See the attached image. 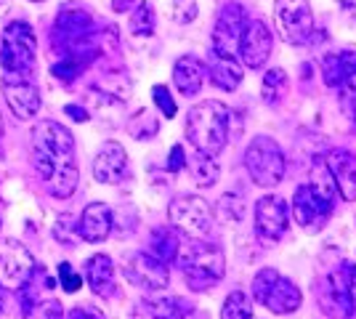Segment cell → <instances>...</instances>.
I'll return each instance as SVG.
<instances>
[{
  "instance_id": "1",
  "label": "cell",
  "mask_w": 356,
  "mask_h": 319,
  "mask_svg": "<svg viewBox=\"0 0 356 319\" xmlns=\"http://www.w3.org/2000/svg\"><path fill=\"white\" fill-rule=\"evenodd\" d=\"M32 163L43 176L45 189L56 199H67L74 195L80 170L74 160L72 133L54 120H40L32 128Z\"/></svg>"
},
{
  "instance_id": "2",
  "label": "cell",
  "mask_w": 356,
  "mask_h": 319,
  "mask_svg": "<svg viewBox=\"0 0 356 319\" xmlns=\"http://www.w3.org/2000/svg\"><path fill=\"white\" fill-rule=\"evenodd\" d=\"M229 122L232 112L221 101H200L186 115V138L197 152L218 157L229 141Z\"/></svg>"
},
{
  "instance_id": "3",
  "label": "cell",
  "mask_w": 356,
  "mask_h": 319,
  "mask_svg": "<svg viewBox=\"0 0 356 319\" xmlns=\"http://www.w3.org/2000/svg\"><path fill=\"white\" fill-rule=\"evenodd\" d=\"M178 266L184 272V279L192 290H210L218 285L226 274V259L218 245L205 243V240H192L181 243L178 247Z\"/></svg>"
},
{
  "instance_id": "4",
  "label": "cell",
  "mask_w": 356,
  "mask_h": 319,
  "mask_svg": "<svg viewBox=\"0 0 356 319\" xmlns=\"http://www.w3.org/2000/svg\"><path fill=\"white\" fill-rule=\"evenodd\" d=\"M38 61V38L27 22H11L0 38V67L8 75H27Z\"/></svg>"
},
{
  "instance_id": "5",
  "label": "cell",
  "mask_w": 356,
  "mask_h": 319,
  "mask_svg": "<svg viewBox=\"0 0 356 319\" xmlns=\"http://www.w3.org/2000/svg\"><path fill=\"white\" fill-rule=\"evenodd\" d=\"M252 298L271 314H296L303 304L300 288L277 269H261L252 277Z\"/></svg>"
},
{
  "instance_id": "6",
  "label": "cell",
  "mask_w": 356,
  "mask_h": 319,
  "mask_svg": "<svg viewBox=\"0 0 356 319\" xmlns=\"http://www.w3.org/2000/svg\"><path fill=\"white\" fill-rule=\"evenodd\" d=\"M245 167L250 173V179L264 189H271L284 179L287 160H284L282 147L268 136L252 138L245 149Z\"/></svg>"
},
{
  "instance_id": "7",
  "label": "cell",
  "mask_w": 356,
  "mask_h": 319,
  "mask_svg": "<svg viewBox=\"0 0 356 319\" xmlns=\"http://www.w3.org/2000/svg\"><path fill=\"white\" fill-rule=\"evenodd\" d=\"M168 218H170V227L176 231H184L189 240L210 237L213 224H216V213L210 208V202L197 195H184L173 199L168 208Z\"/></svg>"
},
{
  "instance_id": "8",
  "label": "cell",
  "mask_w": 356,
  "mask_h": 319,
  "mask_svg": "<svg viewBox=\"0 0 356 319\" xmlns=\"http://www.w3.org/2000/svg\"><path fill=\"white\" fill-rule=\"evenodd\" d=\"M332 195H327L322 189H316L314 183H303L296 189L293 197V215H296L298 227L306 234H319L327 227V221L332 218Z\"/></svg>"
},
{
  "instance_id": "9",
  "label": "cell",
  "mask_w": 356,
  "mask_h": 319,
  "mask_svg": "<svg viewBox=\"0 0 356 319\" xmlns=\"http://www.w3.org/2000/svg\"><path fill=\"white\" fill-rule=\"evenodd\" d=\"M274 22L287 46H303L314 32V11L309 0H277Z\"/></svg>"
},
{
  "instance_id": "10",
  "label": "cell",
  "mask_w": 356,
  "mask_h": 319,
  "mask_svg": "<svg viewBox=\"0 0 356 319\" xmlns=\"http://www.w3.org/2000/svg\"><path fill=\"white\" fill-rule=\"evenodd\" d=\"M316 301L319 309L325 311L327 317L332 319H356V304L348 293L346 285V269L343 263L338 269L327 272L319 282H316Z\"/></svg>"
},
{
  "instance_id": "11",
  "label": "cell",
  "mask_w": 356,
  "mask_h": 319,
  "mask_svg": "<svg viewBox=\"0 0 356 319\" xmlns=\"http://www.w3.org/2000/svg\"><path fill=\"white\" fill-rule=\"evenodd\" d=\"M290 227V205L277 195H266L255 202V234L271 247L282 240Z\"/></svg>"
},
{
  "instance_id": "12",
  "label": "cell",
  "mask_w": 356,
  "mask_h": 319,
  "mask_svg": "<svg viewBox=\"0 0 356 319\" xmlns=\"http://www.w3.org/2000/svg\"><path fill=\"white\" fill-rule=\"evenodd\" d=\"M35 274V259L32 253L16 240L0 243V288L19 290Z\"/></svg>"
},
{
  "instance_id": "13",
  "label": "cell",
  "mask_w": 356,
  "mask_h": 319,
  "mask_svg": "<svg viewBox=\"0 0 356 319\" xmlns=\"http://www.w3.org/2000/svg\"><path fill=\"white\" fill-rule=\"evenodd\" d=\"M122 274H125V279L131 285L149 290V293L165 290L168 282H170L168 266L160 259H154L152 253H131L128 259L122 261Z\"/></svg>"
},
{
  "instance_id": "14",
  "label": "cell",
  "mask_w": 356,
  "mask_h": 319,
  "mask_svg": "<svg viewBox=\"0 0 356 319\" xmlns=\"http://www.w3.org/2000/svg\"><path fill=\"white\" fill-rule=\"evenodd\" d=\"M93 32V16L88 14V8L83 6H64L59 8V16H56V40L64 38V46H67V54H80V48L86 46V40Z\"/></svg>"
},
{
  "instance_id": "15",
  "label": "cell",
  "mask_w": 356,
  "mask_h": 319,
  "mask_svg": "<svg viewBox=\"0 0 356 319\" xmlns=\"http://www.w3.org/2000/svg\"><path fill=\"white\" fill-rule=\"evenodd\" d=\"M0 91H3L8 109L19 120H30L40 112V91L27 75H8L6 72L3 83H0Z\"/></svg>"
},
{
  "instance_id": "16",
  "label": "cell",
  "mask_w": 356,
  "mask_h": 319,
  "mask_svg": "<svg viewBox=\"0 0 356 319\" xmlns=\"http://www.w3.org/2000/svg\"><path fill=\"white\" fill-rule=\"evenodd\" d=\"M271 48H274V35H271L266 22H261V19L248 22L237 46L239 61L250 69H261L271 56Z\"/></svg>"
},
{
  "instance_id": "17",
  "label": "cell",
  "mask_w": 356,
  "mask_h": 319,
  "mask_svg": "<svg viewBox=\"0 0 356 319\" xmlns=\"http://www.w3.org/2000/svg\"><path fill=\"white\" fill-rule=\"evenodd\" d=\"M248 27V14L237 3H229L216 19V30H213V54L223 56H237V46L242 32Z\"/></svg>"
},
{
  "instance_id": "18",
  "label": "cell",
  "mask_w": 356,
  "mask_h": 319,
  "mask_svg": "<svg viewBox=\"0 0 356 319\" xmlns=\"http://www.w3.org/2000/svg\"><path fill=\"white\" fill-rule=\"evenodd\" d=\"M125 173H128V154L122 149V144L106 141L93 157V179L99 183L115 186L125 179Z\"/></svg>"
},
{
  "instance_id": "19",
  "label": "cell",
  "mask_w": 356,
  "mask_h": 319,
  "mask_svg": "<svg viewBox=\"0 0 356 319\" xmlns=\"http://www.w3.org/2000/svg\"><path fill=\"white\" fill-rule=\"evenodd\" d=\"M112 224H115L112 208L106 202H90L88 208L80 213V221L74 224V231L86 243H104L112 234Z\"/></svg>"
},
{
  "instance_id": "20",
  "label": "cell",
  "mask_w": 356,
  "mask_h": 319,
  "mask_svg": "<svg viewBox=\"0 0 356 319\" xmlns=\"http://www.w3.org/2000/svg\"><path fill=\"white\" fill-rule=\"evenodd\" d=\"M325 163L332 173L335 181V192L341 195L346 202L356 199V154L348 149H330L325 154Z\"/></svg>"
},
{
  "instance_id": "21",
  "label": "cell",
  "mask_w": 356,
  "mask_h": 319,
  "mask_svg": "<svg viewBox=\"0 0 356 319\" xmlns=\"http://www.w3.org/2000/svg\"><path fill=\"white\" fill-rule=\"evenodd\" d=\"M86 282L99 298L115 295V263L104 253H96L86 261Z\"/></svg>"
},
{
  "instance_id": "22",
  "label": "cell",
  "mask_w": 356,
  "mask_h": 319,
  "mask_svg": "<svg viewBox=\"0 0 356 319\" xmlns=\"http://www.w3.org/2000/svg\"><path fill=\"white\" fill-rule=\"evenodd\" d=\"M205 83V64L197 56H181L173 67V85L181 96H197Z\"/></svg>"
},
{
  "instance_id": "23",
  "label": "cell",
  "mask_w": 356,
  "mask_h": 319,
  "mask_svg": "<svg viewBox=\"0 0 356 319\" xmlns=\"http://www.w3.org/2000/svg\"><path fill=\"white\" fill-rule=\"evenodd\" d=\"M242 77L245 75H242V64H239L237 56H223V54L213 56L210 80H213L216 88H221V91H237Z\"/></svg>"
},
{
  "instance_id": "24",
  "label": "cell",
  "mask_w": 356,
  "mask_h": 319,
  "mask_svg": "<svg viewBox=\"0 0 356 319\" xmlns=\"http://www.w3.org/2000/svg\"><path fill=\"white\" fill-rule=\"evenodd\" d=\"M322 72L325 83L338 88L351 75H356V51H341V54H327L322 59Z\"/></svg>"
},
{
  "instance_id": "25",
  "label": "cell",
  "mask_w": 356,
  "mask_h": 319,
  "mask_svg": "<svg viewBox=\"0 0 356 319\" xmlns=\"http://www.w3.org/2000/svg\"><path fill=\"white\" fill-rule=\"evenodd\" d=\"M186 167H189V173H192L194 183L202 186V189L213 186V183L218 181V176H221L218 160L210 157V154H202V152H194V157L186 160Z\"/></svg>"
},
{
  "instance_id": "26",
  "label": "cell",
  "mask_w": 356,
  "mask_h": 319,
  "mask_svg": "<svg viewBox=\"0 0 356 319\" xmlns=\"http://www.w3.org/2000/svg\"><path fill=\"white\" fill-rule=\"evenodd\" d=\"M181 240H178L176 229L173 227H160L152 231V256L160 259L163 263L168 261H176Z\"/></svg>"
},
{
  "instance_id": "27",
  "label": "cell",
  "mask_w": 356,
  "mask_h": 319,
  "mask_svg": "<svg viewBox=\"0 0 356 319\" xmlns=\"http://www.w3.org/2000/svg\"><path fill=\"white\" fill-rule=\"evenodd\" d=\"M261 93H264V101L268 106H277L287 96V72L274 67L264 75V83H261Z\"/></svg>"
},
{
  "instance_id": "28",
  "label": "cell",
  "mask_w": 356,
  "mask_h": 319,
  "mask_svg": "<svg viewBox=\"0 0 356 319\" xmlns=\"http://www.w3.org/2000/svg\"><path fill=\"white\" fill-rule=\"evenodd\" d=\"M221 319H252V304L250 295L242 293V290H234L226 295V301L221 306Z\"/></svg>"
},
{
  "instance_id": "29",
  "label": "cell",
  "mask_w": 356,
  "mask_h": 319,
  "mask_svg": "<svg viewBox=\"0 0 356 319\" xmlns=\"http://www.w3.org/2000/svg\"><path fill=\"white\" fill-rule=\"evenodd\" d=\"M157 131H160V122H157V117H154L149 109H141V112H138L136 117H131V122H128V133L134 138H138V141L154 138Z\"/></svg>"
},
{
  "instance_id": "30",
  "label": "cell",
  "mask_w": 356,
  "mask_h": 319,
  "mask_svg": "<svg viewBox=\"0 0 356 319\" xmlns=\"http://www.w3.org/2000/svg\"><path fill=\"white\" fill-rule=\"evenodd\" d=\"M131 30L134 35H141V38H149L154 32V8L152 3H138V8H134L131 14Z\"/></svg>"
},
{
  "instance_id": "31",
  "label": "cell",
  "mask_w": 356,
  "mask_h": 319,
  "mask_svg": "<svg viewBox=\"0 0 356 319\" xmlns=\"http://www.w3.org/2000/svg\"><path fill=\"white\" fill-rule=\"evenodd\" d=\"M338 91H341V109L346 112V117H351L356 122V75L341 83Z\"/></svg>"
},
{
  "instance_id": "32",
  "label": "cell",
  "mask_w": 356,
  "mask_h": 319,
  "mask_svg": "<svg viewBox=\"0 0 356 319\" xmlns=\"http://www.w3.org/2000/svg\"><path fill=\"white\" fill-rule=\"evenodd\" d=\"M218 213H221L223 221L234 224V221H239V218L245 215V205H242V199L234 197V195H226V197L221 199V205H218Z\"/></svg>"
},
{
  "instance_id": "33",
  "label": "cell",
  "mask_w": 356,
  "mask_h": 319,
  "mask_svg": "<svg viewBox=\"0 0 356 319\" xmlns=\"http://www.w3.org/2000/svg\"><path fill=\"white\" fill-rule=\"evenodd\" d=\"M152 99H154V104L160 106V112H163L165 117H176V101H173L168 85H154L152 88Z\"/></svg>"
},
{
  "instance_id": "34",
  "label": "cell",
  "mask_w": 356,
  "mask_h": 319,
  "mask_svg": "<svg viewBox=\"0 0 356 319\" xmlns=\"http://www.w3.org/2000/svg\"><path fill=\"white\" fill-rule=\"evenodd\" d=\"M173 22H178V24H189V22H194L197 19V0H173Z\"/></svg>"
},
{
  "instance_id": "35",
  "label": "cell",
  "mask_w": 356,
  "mask_h": 319,
  "mask_svg": "<svg viewBox=\"0 0 356 319\" xmlns=\"http://www.w3.org/2000/svg\"><path fill=\"white\" fill-rule=\"evenodd\" d=\"M59 279H61V288L67 290V293H77V290L83 288V277L74 272L72 263H59Z\"/></svg>"
},
{
  "instance_id": "36",
  "label": "cell",
  "mask_w": 356,
  "mask_h": 319,
  "mask_svg": "<svg viewBox=\"0 0 356 319\" xmlns=\"http://www.w3.org/2000/svg\"><path fill=\"white\" fill-rule=\"evenodd\" d=\"M35 309H38V317H35V319H64V317H67V314H64V309H61L59 301H48V304H38Z\"/></svg>"
},
{
  "instance_id": "37",
  "label": "cell",
  "mask_w": 356,
  "mask_h": 319,
  "mask_svg": "<svg viewBox=\"0 0 356 319\" xmlns=\"http://www.w3.org/2000/svg\"><path fill=\"white\" fill-rule=\"evenodd\" d=\"M181 167H186V152H184L181 144H176V147L170 149V154H168V170H170V173H178Z\"/></svg>"
},
{
  "instance_id": "38",
  "label": "cell",
  "mask_w": 356,
  "mask_h": 319,
  "mask_svg": "<svg viewBox=\"0 0 356 319\" xmlns=\"http://www.w3.org/2000/svg\"><path fill=\"white\" fill-rule=\"evenodd\" d=\"M64 319H104V317H102V311H96V309H90V306H77V309H72Z\"/></svg>"
},
{
  "instance_id": "39",
  "label": "cell",
  "mask_w": 356,
  "mask_h": 319,
  "mask_svg": "<svg viewBox=\"0 0 356 319\" xmlns=\"http://www.w3.org/2000/svg\"><path fill=\"white\" fill-rule=\"evenodd\" d=\"M64 115H70L74 122H86V120H90L88 117V109L86 106H77V104H67L64 106Z\"/></svg>"
},
{
  "instance_id": "40",
  "label": "cell",
  "mask_w": 356,
  "mask_h": 319,
  "mask_svg": "<svg viewBox=\"0 0 356 319\" xmlns=\"http://www.w3.org/2000/svg\"><path fill=\"white\" fill-rule=\"evenodd\" d=\"M343 269H346V285H348V293H351V298H354V304H356V263H343Z\"/></svg>"
},
{
  "instance_id": "41",
  "label": "cell",
  "mask_w": 356,
  "mask_h": 319,
  "mask_svg": "<svg viewBox=\"0 0 356 319\" xmlns=\"http://www.w3.org/2000/svg\"><path fill=\"white\" fill-rule=\"evenodd\" d=\"M136 6V0H112V11L115 14H125Z\"/></svg>"
},
{
  "instance_id": "42",
  "label": "cell",
  "mask_w": 356,
  "mask_h": 319,
  "mask_svg": "<svg viewBox=\"0 0 356 319\" xmlns=\"http://www.w3.org/2000/svg\"><path fill=\"white\" fill-rule=\"evenodd\" d=\"M0 133H3V115H0Z\"/></svg>"
},
{
  "instance_id": "43",
  "label": "cell",
  "mask_w": 356,
  "mask_h": 319,
  "mask_svg": "<svg viewBox=\"0 0 356 319\" xmlns=\"http://www.w3.org/2000/svg\"><path fill=\"white\" fill-rule=\"evenodd\" d=\"M32 3H43V0H32Z\"/></svg>"
}]
</instances>
